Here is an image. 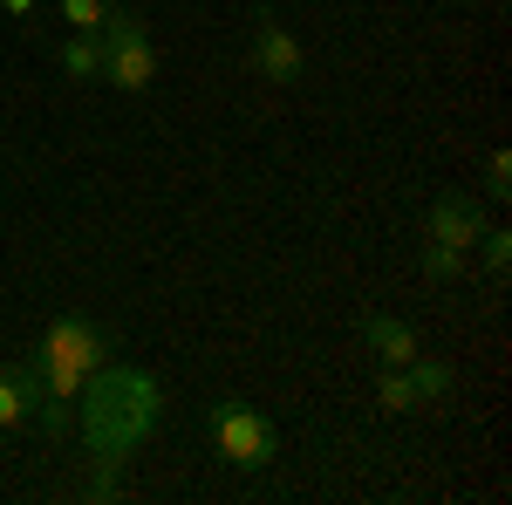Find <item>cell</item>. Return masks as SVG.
I'll list each match as a JSON object with an SVG mask.
<instances>
[{
	"label": "cell",
	"instance_id": "obj_1",
	"mask_svg": "<svg viewBox=\"0 0 512 505\" xmlns=\"http://www.w3.org/2000/svg\"><path fill=\"white\" fill-rule=\"evenodd\" d=\"M205 430H212V451H219L233 471H267V465H274V451H280L274 417H260V410L239 403V396L205 403Z\"/></svg>",
	"mask_w": 512,
	"mask_h": 505
},
{
	"label": "cell",
	"instance_id": "obj_2",
	"mask_svg": "<svg viewBox=\"0 0 512 505\" xmlns=\"http://www.w3.org/2000/svg\"><path fill=\"white\" fill-rule=\"evenodd\" d=\"M96 35H103V82L123 89V96H144L151 76H158V48L144 41V21L130 7H110V21Z\"/></svg>",
	"mask_w": 512,
	"mask_h": 505
},
{
	"label": "cell",
	"instance_id": "obj_3",
	"mask_svg": "<svg viewBox=\"0 0 512 505\" xmlns=\"http://www.w3.org/2000/svg\"><path fill=\"white\" fill-rule=\"evenodd\" d=\"M28 355L55 362V369H76L82 383H89V376H103V369H110V335H103L89 314H55V321H48V335H41Z\"/></svg>",
	"mask_w": 512,
	"mask_h": 505
},
{
	"label": "cell",
	"instance_id": "obj_4",
	"mask_svg": "<svg viewBox=\"0 0 512 505\" xmlns=\"http://www.w3.org/2000/svg\"><path fill=\"white\" fill-rule=\"evenodd\" d=\"M253 69L274 82V89H294V82L308 76V62H301L294 35L280 28V14L267 7V0H253Z\"/></svg>",
	"mask_w": 512,
	"mask_h": 505
},
{
	"label": "cell",
	"instance_id": "obj_5",
	"mask_svg": "<svg viewBox=\"0 0 512 505\" xmlns=\"http://www.w3.org/2000/svg\"><path fill=\"white\" fill-rule=\"evenodd\" d=\"M485 233V205H478V192H437L431 198V219H424V239H437V246H458V253H472V239Z\"/></svg>",
	"mask_w": 512,
	"mask_h": 505
},
{
	"label": "cell",
	"instance_id": "obj_6",
	"mask_svg": "<svg viewBox=\"0 0 512 505\" xmlns=\"http://www.w3.org/2000/svg\"><path fill=\"white\" fill-rule=\"evenodd\" d=\"M362 349H376V362H383V369H403V362H417V328H403V321H396V314H362Z\"/></svg>",
	"mask_w": 512,
	"mask_h": 505
},
{
	"label": "cell",
	"instance_id": "obj_7",
	"mask_svg": "<svg viewBox=\"0 0 512 505\" xmlns=\"http://www.w3.org/2000/svg\"><path fill=\"white\" fill-rule=\"evenodd\" d=\"M35 403H41V383H35V369H28V355H21V362L0 369V430H21L35 417Z\"/></svg>",
	"mask_w": 512,
	"mask_h": 505
},
{
	"label": "cell",
	"instance_id": "obj_8",
	"mask_svg": "<svg viewBox=\"0 0 512 505\" xmlns=\"http://www.w3.org/2000/svg\"><path fill=\"white\" fill-rule=\"evenodd\" d=\"M62 69L76 82H103V35H69L62 41Z\"/></svg>",
	"mask_w": 512,
	"mask_h": 505
},
{
	"label": "cell",
	"instance_id": "obj_9",
	"mask_svg": "<svg viewBox=\"0 0 512 505\" xmlns=\"http://www.w3.org/2000/svg\"><path fill=\"white\" fill-rule=\"evenodd\" d=\"M410 369V389H417V403H444L451 396V369L431 362V355H417V362H403Z\"/></svg>",
	"mask_w": 512,
	"mask_h": 505
},
{
	"label": "cell",
	"instance_id": "obj_10",
	"mask_svg": "<svg viewBox=\"0 0 512 505\" xmlns=\"http://www.w3.org/2000/svg\"><path fill=\"white\" fill-rule=\"evenodd\" d=\"M376 403H383L390 417H403V410H417V389H410V369H383V376H376Z\"/></svg>",
	"mask_w": 512,
	"mask_h": 505
},
{
	"label": "cell",
	"instance_id": "obj_11",
	"mask_svg": "<svg viewBox=\"0 0 512 505\" xmlns=\"http://www.w3.org/2000/svg\"><path fill=\"white\" fill-rule=\"evenodd\" d=\"M458 273H465V253H458V246H437V239H424V280L451 287Z\"/></svg>",
	"mask_w": 512,
	"mask_h": 505
},
{
	"label": "cell",
	"instance_id": "obj_12",
	"mask_svg": "<svg viewBox=\"0 0 512 505\" xmlns=\"http://www.w3.org/2000/svg\"><path fill=\"white\" fill-rule=\"evenodd\" d=\"M478 253H485V273H492V280H506V267H512V233H506V226H485V233H478Z\"/></svg>",
	"mask_w": 512,
	"mask_h": 505
},
{
	"label": "cell",
	"instance_id": "obj_13",
	"mask_svg": "<svg viewBox=\"0 0 512 505\" xmlns=\"http://www.w3.org/2000/svg\"><path fill=\"white\" fill-rule=\"evenodd\" d=\"M62 21H69L76 35H96V28L110 21V0H62Z\"/></svg>",
	"mask_w": 512,
	"mask_h": 505
},
{
	"label": "cell",
	"instance_id": "obj_14",
	"mask_svg": "<svg viewBox=\"0 0 512 505\" xmlns=\"http://www.w3.org/2000/svg\"><path fill=\"white\" fill-rule=\"evenodd\" d=\"M485 198H512V157L492 151V164H485Z\"/></svg>",
	"mask_w": 512,
	"mask_h": 505
},
{
	"label": "cell",
	"instance_id": "obj_15",
	"mask_svg": "<svg viewBox=\"0 0 512 505\" xmlns=\"http://www.w3.org/2000/svg\"><path fill=\"white\" fill-rule=\"evenodd\" d=\"M0 7H7L14 21H35V0H0Z\"/></svg>",
	"mask_w": 512,
	"mask_h": 505
}]
</instances>
